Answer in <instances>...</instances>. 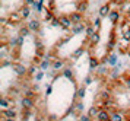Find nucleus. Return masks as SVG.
Segmentation results:
<instances>
[{
	"label": "nucleus",
	"instance_id": "obj_1",
	"mask_svg": "<svg viewBox=\"0 0 130 121\" xmlns=\"http://www.w3.org/2000/svg\"><path fill=\"white\" fill-rule=\"evenodd\" d=\"M59 22H60V26L64 29H72V26H73V22L70 21V16L69 15H60L59 16Z\"/></svg>",
	"mask_w": 130,
	"mask_h": 121
},
{
	"label": "nucleus",
	"instance_id": "obj_2",
	"mask_svg": "<svg viewBox=\"0 0 130 121\" xmlns=\"http://www.w3.org/2000/svg\"><path fill=\"white\" fill-rule=\"evenodd\" d=\"M26 26L29 28L31 32H40L41 31V22H40V19H31L29 22L26 23Z\"/></svg>",
	"mask_w": 130,
	"mask_h": 121
},
{
	"label": "nucleus",
	"instance_id": "obj_3",
	"mask_svg": "<svg viewBox=\"0 0 130 121\" xmlns=\"http://www.w3.org/2000/svg\"><path fill=\"white\" fill-rule=\"evenodd\" d=\"M21 105H22V110H31L32 111L35 102H34V99L26 98V96H22V99H21Z\"/></svg>",
	"mask_w": 130,
	"mask_h": 121
},
{
	"label": "nucleus",
	"instance_id": "obj_4",
	"mask_svg": "<svg viewBox=\"0 0 130 121\" xmlns=\"http://www.w3.org/2000/svg\"><path fill=\"white\" fill-rule=\"evenodd\" d=\"M2 117H3V120H15L16 118V110L15 108L3 110L2 111Z\"/></svg>",
	"mask_w": 130,
	"mask_h": 121
},
{
	"label": "nucleus",
	"instance_id": "obj_5",
	"mask_svg": "<svg viewBox=\"0 0 130 121\" xmlns=\"http://www.w3.org/2000/svg\"><path fill=\"white\" fill-rule=\"evenodd\" d=\"M12 67H13L15 73H16L18 76H25L26 73H28V69L25 67L24 64H21V63H15V64L12 66Z\"/></svg>",
	"mask_w": 130,
	"mask_h": 121
},
{
	"label": "nucleus",
	"instance_id": "obj_6",
	"mask_svg": "<svg viewBox=\"0 0 130 121\" xmlns=\"http://www.w3.org/2000/svg\"><path fill=\"white\" fill-rule=\"evenodd\" d=\"M9 22L13 23V25H18V23L22 22V16H21V13H19V10L16 12H12L10 15H9Z\"/></svg>",
	"mask_w": 130,
	"mask_h": 121
},
{
	"label": "nucleus",
	"instance_id": "obj_7",
	"mask_svg": "<svg viewBox=\"0 0 130 121\" xmlns=\"http://www.w3.org/2000/svg\"><path fill=\"white\" fill-rule=\"evenodd\" d=\"M66 60L64 58H56L53 63H51V67H53L54 70H64L66 67Z\"/></svg>",
	"mask_w": 130,
	"mask_h": 121
},
{
	"label": "nucleus",
	"instance_id": "obj_8",
	"mask_svg": "<svg viewBox=\"0 0 130 121\" xmlns=\"http://www.w3.org/2000/svg\"><path fill=\"white\" fill-rule=\"evenodd\" d=\"M69 16H70V21L73 22V25L83 22V15H82V13H79V12H72Z\"/></svg>",
	"mask_w": 130,
	"mask_h": 121
},
{
	"label": "nucleus",
	"instance_id": "obj_9",
	"mask_svg": "<svg viewBox=\"0 0 130 121\" xmlns=\"http://www.w3.org/2000/svg\"><path fill=\"white\" fill-rule=\"evenodd\" d=\"M110 121H124V114L121 111H111L110 112Z\"/></svg>",
	"mask_w": 130,
	"mask_h": 121
},
{
	"label": "nucleus",
	"instance_id": "obj_10",
	"mask_svg": "<svg viewBox=\"0 0 130 121\" xmlns=\"http://www.w3.org/2000/svg\"><path fill=\"white\" fill-rule=\"evenodd\" d=\"M83 31H86V26H85V23H76V25H73L72 26V35H77L83 32Z\"/></svg>",
	"mask_w": 130,
	"mask_h": 121
},
{
	"label": "nucleus",
	"instance_id": "obj_11",
	"mask_svg": "<svg viewBox=\"0 0 130 121\" xmlns=\"http://www.w3.org/2000/svg\"><path fill=\"white\" fill-rule=\"evenodd\" d=\"M110 7H111V5H110V3H107V5H102V6H101V7H100V18L110 16V13H111Z\"/></svg>",
	"mask_w": 130,
	"mask_h": 121
},
{
	"label": "nucleus",
	"instance_id": "obj_12",
	"mask_svg": "<svg viewBox=\"0 0 130 121\" xmlns=\"http://www.w3.org/2000/svg\"><path fill=\"white\" fill-rule=\"evenodd\" d=\"M96 120L98 121H110V111H107L105 108H102L100 111L98 117H96Z\"/></svg>",
	"mask_w": 130,
	"mask_h": 121
},
{
	"label": "nucleus",
	"instance_id": "obj_13",
	"mask_svg": "<svg viewBox=\"0 0 130 121\" xmlns=\"http://www.w3.org/2000/svg\"><path fill=\"white\" fill-rule=\"evenodd\" d=\"M101 66V60H98L96 57H89V69L96 70Z\"/></svg>",
	"mask_w": 130,
	"mask_h": 121
},
{
	"label": "nucleus",
	"instance_id": "obj_14",
	"mask_svg": "<svg viewBox=\"0 0 130 121\" xmlns=\"http://www.w3.org/2000/svg\"><path fill=\"white\" fill-rule=\"evenodd\" d=\"M86 9H88V2L86 0H82V2H79L77 3V7H76V12H79V13H85L86 12Z\"/></svg>",
	"mask_w": 130,
	"mask_h": 121
},
{
	"label": "nucleus",
	"instance_id": "obj_15",
	"mask_svg": "<svg viewBox=\"0 0 130 121\" xmlns=\"http://www.w3.org/2000/svg\"><path fill=\"white\" fill-rule=\"evenodd\" d=\"M95 72H96V75L100 76V77H104V76H107L108 73H110V72H111V70L107 69V67H104V66L101 64V66H100V67H98L96 70H95Z\"/></svg>",
	"mask_w": 130,
	"mask_h": 121
},
{
	"label": "nucleus",
	"instance_id": "obj_16",
	"mask_svg": "<svg viewBox=\"0 0 130 121\" xmlns=\"http://www.w3.org/2000/svg\"><path fill=\"white\" fill-rule=\"evenodd\" d=\"M19 13H21V16H22V19H26V18L31 15V9L29 6H22L21 9H19Z\"/></svg>",
	"mask_w": 130,
	"mask_h": 121
},
{
	"label": "nucleus",
	"instance_id": "obj_17",
	"mask_svg": "<svg viewBox=\"0 0 130 121\" xmlns=\"http://www.w3.org/2000/svg\"><path fill=\"white\" fill-rule=\"evenodd\" d=\"M101 110H102V108H100V107H91V108H89V111H88V115L91 117V118H94V117L96 118Z\"/></svg>",
	"mask_w": 130,
	"mask_h": 121
},
{
	"label": "nucleus",
	"instance_id": "obj_18",
	"mask_svg": "<svg viewBox=\"0 0 130 121\" xmlns=\"http://www.w3.org/2000/svg\"><path fill=\"white\" fill-rule=\"evenodd\" d=\"M63 76L67 77V79H70V80H75V73H73V69H70V67H66L63 70Z\"/></svg>",
	"mask_w": 130,
	"mask_h": 121
},
{
	"label": "nucleus",
	"instance_id": "obj_19",
	"mask_svg": "<svg viewBox=\"0 0 130 121\" xmlns=\"http://www.w3.org/2000/svg\"><path fill=\"white\" fill-rule=\"evenodd\" d=\"M83 53H85V47H79V48H76L75 51H73V54H72V57L75 58V60H77V58L82 56Z\"/></svg>",
	"mask_w": 130,
	"mask_h": 121
},
{
	"label": "nucleus",
	"instance_id": "obj_20",
	"mask_svg": "<svg viewBox=\"0 0 130 121\" xmlns=\"http://www.w3.org/2000/svg\"><path fill=\"white\" fill-rule=\"evenodd\" d=\"M118 18H120V12L118 10H111V13H110V21H111L112 23H117Z\"/></svg>",
	"mask_w": 130,
	"mask_h": 121
},
{
	"label": "nucleus",
	"instance_id": "obj_21",
	"mask_svg": "<svg viewBox=\"0 0 130 121\" xmlns=\"http://www.w3.org/2000/svg\"><path fill=\"white\" fill-rule=\"evenodd\" d=\"M89 42H91V45H96V44L100 42V32H95V34L89 38Z\"/></svg>",
	"mask_w": 130,
	"mask_h": 121
},
{
	"label": "nucleus",
	"instance_id": "obj_22",
	"mask_svg": "<svg viewBox=\"0 0 130 121\" xmlns=\"http://www.w3.org/2000/svg\"><path fill=\"white\" fill-rule=\"evenodd\" d=\"M24 96H26V98H31V99H35L37 98V93L32 91V89H25L24 91Z\"/></svg>",
	"mask_w": 130,
	"mask_h": 121
},
{
	"label": "nucleus",
	"instance_id": "obj_23",
	"mask_svg": "<svg viewBox=\"0 0 130 121\" xmlns=\"http://www.w3.org/2000/svg\"><path fill=\"white\" fill-rule=\"evenodd\" d=\"M85 32H86V37H88V38H91V37H92V35H94L95 32H96V31H95L94 25H88V26H86V31H85Z\"/></svg>",
	"mask_w": 130,
	"mask_h": 121
},
{
	"label": "nucleus",
	"instance_id": "obj_24",
	"mask_svg": "<svg viewBox=\"0 0 130 121\" xmlns=\"http://www.w3.org/2000/svg\"><path fill=\"white\" fill-rule=\"evenodd\" d=\"M31 115H32L31 110H22V121H28Z\"/></svg>",
	"mask_w": 130,
	"mask_h": 121
},
{
	"label": "nucleus",
	"instance_id": "obj_25",
	"mask_svg": "<svg viewBox=\"0 0 130 121\" xmlns=\"http://www.w3.org/2000/svg\"><path fill=\"white\" fill-rule=\"evenodd\" d=\"M100 98L102 99V101H108V99H111V95H110V92H108V91H101Z\"/></svg>",
	"mask_w": 130,
	"mask_h": 121
},
{
	"label": "nucleus",
	"instance_id": "obj_26",
	"mask_svg": "<svg viewBox=\"0 0 130 121\" xmlns=\"http://www.w3.org/2000/svg\"><path fill=\"white\" fill-rule=\"evenodd\" d=\"M29 32H31V31H29L28 26H22V28L19 29V35H21V37H24V38L26 37V35H29Z\"/></svg>",
	"mask_w": 130,
	"mask_h": 121
},
{
	"label": "nucleus",
	"instance_id": "obj_27",
	"mask_svg": "<svg viewBox=\"0 0 130 121\" xmlns=\"http://www.w3.org/2000/svg\"><path fill=\"white\" fill-rule=\"evenodd\" d=\"M54 19V15H53V10H50V9H47V13H45V21L47 22H53Z\"/></svg>",
	"mask_w": 130,
	"mask_h": 121
},
{
	"label": "nucleus",
	"instance_id": "obj_28",
	"mask_svg": "<svg viewBox=\"0 0 130 121\" xmlns=\"http://www.w3.org/2000/svg\"><path fill=\"white\" fill-rule=\"evenodd\" d=\"M48 66H50V61H48V58L45 57V58L41 61V64H40V69H41V72H42V70H47Z\"/></svg>",
	"mask_w": 130,
	"mask_h": 121
},
{
	"label": "nucleus",
	"instance_id": "obj_29",
	"mask_svg": "<svg viewBox=\"0 0 130 121\" xmlns=\"http://www.w3.org/2000/svg\"><path fill=\"white\" fill-rule=\"evenodd\" d=\"M108 63L111 64V66H114V64L117 63V56L116 54H110L108 56Z\"/></svg>",
	"mask_w": 130,
	"mask_h": 121
},
{
	"label": "nucleus",
	"instance_id": "obj_30",
	"mask_svg": "<svg viewBox=\"0 0 130 121\" xmlns=\"http://www.w3.org/2000/svg\"><path fill=\"white\" fill-rule=\"evenodd\" d=\"M92 25H94L95 31L98 32V31H100V28H101V18H96V19L94 21V23H92Z\"/></svg>",
	"mask_w": 130,
	"mask_h": 121
},
{
	"label": "nucleus",
	"instance_id": "obj_31",
	"mask_svg": "<svg viewBox=\"0 0 130 121\" xmlns=\"http://www.w3.org/2000/svg\"><path fill=\"white\" fill-rule=\"evenodd\" d=\"M121 37H123L124 41H130V26L126 29V31H123V35H121Z\"/></svg>",
	"mask_w": 130,
	"mask_h": 121
},
{
	"label": "nucleus",
	"instance_id": "obj_32",
	"mask_svg": "<svg viewBox=\"0 0 130 121\" xmlns=\"http://www.w3.org/2000/svg\"><path fill=\"white\" fill-rule=\"evenodd\" d=\"M16 95H19V89L18 88H10L9 89V96H16Z\"/></svg>",
	"mask_w": 130,
	"mask_h": 121
},
{
	"label": "nucleus",
	"instance_id": "obj_33",
	"mask_svg": "<svg viewBox=\"0 0 130 121\" xmlns=\"http://www.w3.org/2000/svg\"><path fill=\"white\" fill-rule=\"evenodd\" d=\"M85 92H86V89H85V88H79V89H77V96H79L80 99H83Z\"/></svg>",
	"mask_w": 130,
	"mask_h": 121
},
{
	"label": "nucleus",
	"instance_id": "obj_34",
	"mask_svg": "<svg viewBox=\"0 0 130 121\" xmlns=\"http://www.w3.org/2000/svg\"><path fill=\"white\" fill-rule=\"evenodd\" d=\"M75 107H76L77 112H82V111H83V102H82V101H79L77 104H75Z\"/></svg>",
	"mask_w": 130,
	"mask_h": 121
},
{
	"label": "nucleus",
	"instance_id": "obj_35",
	"mask_svg": "<svg viewBox=\"0 0 130 121\" xmlns=\"http://www.w3.org/2000/svg\"><path fill=\"white\" fill-rule=\"evenodd\" d=\"M32 7H34V9H37V12H42V5H41V3H38L37 0H35V3H34V6H32Z\"/></svg>",
	"mask_w": 130,
	"mask_h": 121
},
{
	"label": "nucleus",
	"instance_id": "obj_36",
	"mask_svg": "<svg viewBox=\"0 0 130 121\" xmlns=\"http://www.w3.org/2000/svg\"><path fill=\"white\" fill-rule=\"evenodd\" d=\"M79 121H92V118H91L88 114H86V115H85V114H82V115L79 117Z\"/></svg>",
	"mask_w": 130,
	"mask_h": 121
},
{
	"label": "nucleus",
	"instance_id": "obj_37",
	"mask_svg": "<svg viewBox=\"0 0 130 121\" xmlns=\"http://www.w3.org/2000/svg\"><path fill=\"white\" fill-rule=\"evenodd\" d=\"M110 73H111V77H117V76H118V69H117V67H112Z\"/></svg>",
	"mask_w": 130,
	"mask_h": 121
},
{
	"label": "nucleus",
	"instance_id": "obj_38",
	"mask_svg": "<svg viewBox=\"0 0 130 121\" xmlns=\"http://www.w3.org/2000/svg\"><path fill=\"white\" fill-rule=\"evenodd\" d=\"M35 72H37V66L35 64H32L31 67H28V73H29V75H34Z\"/></svg>",
	"mask_w": 130,
	"mask_h": 121
},
{
	"label": "nucleus",
	"instance_id": "obj_39",
	"mask_svg": "<svg viewBox=\"0 0 130 121\" xmlns=\"http://www.w3.org/2000/svg\"><path fill=\"white\" fill-rule=\"evenodd\" d=\"M124 85H126L127 89H130V76H127V77L124 79Z\"/></svg>",
	"mask_w": 130,
	"mask_h": 121
},
{
	"label": "nucleus",
	"instance_id": "obj_40",
	"mask_svg": "<svg viewBox=\"0 0 130 121\" xmlns=\"http://www.w3.org/2000/svg\"><path fill=\"white\" fill-rule=\"evenodd\" d=\"M22 44H24V37H21V35H19V37H18V48H19V47H22Z\"/></svg>",
	"mask_w": 130,
	"mask_h": 121
},
{
	"label": "nucleus",
	"instance_id": "obj_41",
	"mask_svg": "<svg viewBox=\"0 0 130 121\" xmlns=\"http://www.w3.org/2000/svg\"><path fill=\"white\" fill-rule=\"evenodd\" d=\"M42 76H44V73H42V72H38V73L35 75V79H37V80H41Z\"/></svg>",
	"mask_w": 130,
	"mask_h": 121
},
{
	"label": "nucleus",
	"instance_id": "obj_42",
	"mask_svg": "<svg viewBox=\"0 0 130 121\" xmlns=\"http://www.w3.org/2000/svg\"><path fill=\"white\" fill-rule=\"evenodd\" d=\"M2 66H3V67H5V66H13V63L12 61H9V60H5V61L2 63Z\"/></svg>",
	"mask_w": 130,
	"mask_h": 121
},
{
	"label": "nucleus",
	"instance_id": "obj_43",
	"mask_svg": "<svg viewBox=\"0 0 130 121\" xmlns=\"http://www.w3.org/2000/svg\"><path fill=\"white\" fill-rule=\"evenodd\" d=\"M25 3H26V6H34V3H35V0H25Z\"/></svg>",
	"mask_w": 130,
	"mask_h": 121
},
{
	"label": "nucleus",
	"instance_id": "obj_44",
	"mask_svg": "<svg viewBox=\"0 0 130 121\" xmlns=\"http://www.w3.org/2000/svg\"><path fill=\"white\" fill-rule=\"evenodd\" d=\"M34 121H42V117H41V115H38V114H37V115L34 117Z\"/></svg>",
	"mask_w": 130,
	"mask_h": 121
},
{
	"label": "nucleus",
	"instance_id": "obj_45",
	"mask_svg": "<svg viewBox=\"0 0 130 121\" xmlns=\"http://www.w3.org/2000/svg\"><path fill=\"white\" fill-rule=\"evenodd\" d=\"M91 80H92V79H91V76H88V77L85 79V85H89V83H91Z\"/></svg>",
	"mask_w": 130,
	"mask_h": 121
},
{
	"label": "nucleus",
	"instance_id": "obj_46",
	"mask_svg": "<svg viewBox=\"0 0 130 121\" xmlns=\"http://www.w3.org/2000/svg\"><path fill=\"white\" fill-rule=\"evenodd\" d=\"M124 2H126V0H112V3H124Z\"/></svg>",
	"mask_w": 130,
	"mask_h": 121
},
{
	"label": "nucleus",
	"instance_id": "obj_47",
	"mask_svg": "<svg viewBox=\"0 0 130 121\" xmlns=\"http://www.w3.org/2000/svg\"><path fill=\"white\" fill-rule=\"evenodd\" d=\"M126 15H127V16H130V5L127 6V9H126Z\"/></svg>",
	"mask_w": 130,
	"mask_h": 121
},
{
	"label": "nucleus",
	"instance_id": "obj_48",
	"mask_svg": "<svg viewBox=\"0 0 130 121\" xmlns=\"http://www.w3.org/2000/svg\"><path fill=\"white\" fill-rule=\"evenodd\" d=\"M0 22H2V23H3V25H5V23L7 22V21H6V18H2V19H0Z\"/></svg>",
	"mask_w": 130,
	"mask_h": 121
},
{
	"label": "nucleus",
	"instance_id": "obj_49",
	"mask_svg": "<svg viewBox=\"0 0 130 121\" xmlns=\"http://www.w3.org/2000/svg\"><path fill=\"white\" fill-rule=\"evenodd\" d=\"M51 93V86H48V89H47V95H50Z\"/></svg>",
	"mask_w": 130,
	"mask_h": 121
},
{
	"label": "nucleus",
	"instance_id": "obj_50",
	"mask_svg": "<svg viewBox=\"0 0 130 121\" xmlns=\"http://www.w3.org/2000/svg\"><path fill=\"white\" fill-rule=\"evenodd\" d=\"M127 56L130 57V47H129V50H127Z\"/></svg>",
	"mask_w": 130,
	"mask_h": 121
},
{
	"label": "nucleus",
	"instance_id": "obj_51",
	"mask_svg": "<svg viewBox=\"0 0 130 121\" xmlns=\"http://www.w3.org/2000/svg\"><path fill=\"white\" fill-rule=\"evenodd\" d=\"M37 2H38V3H41V5H42V2H44V0H37Z\"/></svg>",
	"mask_w": 130,
	"mask_h": 121
},
{
	"label": "nucleus",
	"instance_id": "obj_52",
	"mask_svg": "<svg viewBox=\"0 0 130 121\" xmlns=\"http://www.w3.org/2000/svg\"><path fill=\"white\" fill-rule=\"evenodd\" d=\"M3 121H16V120H3Z\"/></svg>",
	"mask_w": 130,
	"mask_h": 121
}]
</instances>
